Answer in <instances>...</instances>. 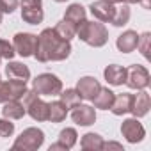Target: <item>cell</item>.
Instances as JSON below:
<instances>
[{"label":"cell","instance_id":"484cf974","mask_svg":"<svg viewBox=\"0 0 151 151\" xmlns=\"http://www.w3.org/2000/svg\"><path fill=\"white\" fill-rule=\"evenodd\" d=\"M59 96H60V101H62L68 109H73L75 105H78V103L82 101V96H80V93H78L77 89H66V91H60Z\"/></svg>","mask_w":151,"mask_h":151},{"label":"cell","instance_id":"4316f807","mask_svg":"<svg viewBox=\"0 0 151 151\" xmlns=\"http://www.w3.org/2000/svg\"><path fill=\"white\" fill-rule=\"evenodd\" d=\"M77 137H78V133H77V130H75V128H64V130H60L57 142L62 144L66 149H71L75 144H77Z\"/></svg>","mask_w":151,"mask_h":151},{"label":"cell","instance_id":"277c9868","mask_svg":"<svg viewBox=\"0 0 151 151\" xmlns=\"http://www.w3.org/2000/svg\"><path fill=\"white\" fill-rule=\"evenodd\" d=\"M45 142V133L39 128H27L20 133V137H16L13 149H23V151H36L43 146Z\"/></svg>","mask_w":151,"mask_h":151},{"label":"cell","instance_id":"ffe728a7","mask_svg":"<svg viewBox=\"0 0 151 151\" xmlns=\"http://www.w3.org/2000/svg\"><path fill=\"white\" fill-rule=\"evenodd\" d=\"M114 98H116V94H114L109 87H101V89L98 91V94H96L91 101H93L94 107L100 109V110H110Z\"/></svg>","mask_w":151,"mask_h":151},{"label":"cell","instance_id":"ba28073f","mask_svg":"<svg viewBox=\"0 0 151 151\" xmlns=\"http://www.w3.org/2000/svg\"><path fill=\"white\" fill-rule=\"evenodd\" d=\"M27 91V84L20 80H6L0 82V103H6L9 100H20Z\"/></svg>","mask_w":151,"mask_h":151},{"label":"cell","instance_id":"f35d334b","mask_svg":"<svg viewBox=\"0 0 151 151\" xmlns=\"http://www.w3.org/2000/svg\"><path fill=\"white\" fill-rule=\"evenodd\" d=\"M0 59H2V57H0Z\"/></svg>","mask_w":151,"mask_h":151},{"label":"cell","instance_id":"52a82bcc","mask_svg":"<svg viewBox=\"0 0 151 151\" xmlns=\"http://www.w3.org/2000/svg\"><path fill=\"white\" fill-rule=\"evenodd\" d=\"M36 43H37V36L30 34V32H18L13 37V46L14 52L22 57H30L34 55L36 50Z\"/></svg>","mask_w":151,"mask_h":151},{"label":"cell","instance_id":"ac0fdd59","mask_svg":"<svg viewBox=\"0 0 151 151\" xmlns=\"http://www.w3.org/2000/svg\"><path fill=\"white\" fill-rule=\"evenodd\" d=\"M132 100H133V94H130V93L116 94V98L112 101V107H110L112 114L114 116H124V114H128L130 109H132Z\"/></svg>","mask_w":151,"mask_h":151},{"label":"cell","instance_id":"7402d4cb","mask_svg":"<svg viewBox=\"0 0 151 151\" xmlns=\"http://www.w3.org/2000/svg\"><path fill=\"white\" fill-rule=\"evenodd\" d=\"M68 116V107L59 100V101H52L48 103V121L52 123H60L64 121Z\"/></svg>","mask_w":151,"mask_h":151},{"label":"cell","instance_id":"e575fe53","mask_svg":"<svg viewBox=\"0 0 151 151\" xmlns=\"http://www.w3.org/2000/svg\"><path fill=\"white\" fill-rule=\"evenodd\" d=\"M123 2H124V4H139L140 0H123Z\"/></svg>","mask_w":151,"mask_h":151},{"label":"cell","instance_id":"cb8c5ba5","mask_svg":"<svg viewBox=\"0 0 151 151\" xmlns=\"http://www.w3.org/2000/svg\"><path fill=\"white\" fill-rule=\"evenodd\" d=\"M53 30L57 32V36L60 37V39H66V41H71L75 36H77V27H75L73 23H69L68 20H60V22H57V25L53 27Z\"/></svg>","mask_w":151,"mask_h":151},{"label":"cell","instance_id":"d590c367","mask_svg":"<svg viewBox=\"0 0 151 151\" xmlns=\"http://www.w3.org/2000/svg\"><path fill=\"white\" fill-rule=\"evenodd\" d=\"M109 2H112V4H121L123 0H109Z\"/></svg>","mask_w":151,"mask_h":151},{"label":"cell","instance_id":"f546056e","mask_svg":"<svg viewBox=\"0 0 151 151\" xmlns=\"http://www.w3.org/2000/svg\"><path fill=\"white\" fill-rule=\"evenodd\" d=\"M14 133V123L11 119H0V137H11Z\"/></svg>","mask_w":151,"mask_h":151},{"label":"cell","instance_id":"4dcf8cb0","mask_svg":"<svg viewBox=\"0 0 151 151\" xmlns=\"http://www.w3.org/2000/svg\"><path fill=\"white\" fill-rule=\"evenodd\" d=\"M18 0H0V11L4 14H13L18 7Z\"/></svg>","mask_w":151,"mask_h":151},{"label":"cell","instance_id":"4fadbf2b","mask_svg":"<svg viewBox=\"0 0 151 151\" xmlns=\"http://www.w3.org/2000/svg\"><path fill=\"white\" fill-rule=\"evenodd\" d=\"M100 89H101V84L94 77H82L77 84V91L80 93L82 100H93Z\"/></svg>","mask_w":151,"mask_h":151},{"label":"cell","instance_id":"d6a6232c","mask_svg":"<svg viewBox=\"0 0 151 151\" xmlns=\"http://www.w3.org/2000/svg\"><path fill=\"white\" fill-rule=\"evenodd\" d=\"M57 149H62V151H66V147H64L62 144H59V142H55V144H52V146H50V151H57Z\"/></svg>","mask_w":151,"mask_h":151},{"label":"cell","instance_id":"1f68e13d","mask_svg":"<svg viewBox=\"0 0 151 151\" xmlns=\"http://www.w3.org/2000/svg\"><path fill=\"white\" fill-rule=\"evenodd\" d=\"M101 149H117V151H123V144H119V142H103Z\"/></svg>","mask_w":151,"mask_h":151},{"label":"cell","instance_id":"8992f818","mask_svg":"<svg viewBox=\"0 0 151 151\" xmlns=\"http://www.w3.org/2000/svg\"><path fill=\"white\" fill-rule=\"evenodd\" d=\"M22 20L29 25H39L45 18L43 0H22Z\"/></svg>","mask_w":151,"mask_h":151},{"label":"cell","instance_id":"7a4b0ae2","mask_svg":"<svg viewBox=\"0 0 151 151\" xmlns=\"http://www.w3.org/2000/svg\"><path fill=\"white\" fill-rule=\"evenodd\" d=\"M77 36H78L80 41H84L86 45L94 46V48H101L109 41V30L101 22H87V20H84L77 27Z\"/></svg>","mask_w":151,"mask_h":151},{"label":"cell","instance_id":"44dd1931","mask_svg":"<svg viewBox=\"0 0 151 151\" xmlns=\"http://www.w3.org/2000/svg\"><path fill=\"white\" fill-rule=\"evenodd\" d=\"M64 20H68L69 23H73L75 27H78L84 20H86V7L80 4H71L66 13H64Z\"/></svg>","mask_w":151,"mask_h":151},{"label":"cell","instance_id":"6da1fadb","mask_svg":"<svg viewBox=\"0 0 151 151\" xmlns=\"http://www.w3.org/2000/svg\"><path fill=\"white\" fill-rule=\"evenodd\" d=\"M71 53V43L66 39H60L53 29H45L37 36L34 57L39 62H50V60H66Z\"/></svg>","mask_w":151,"mask_h":151},{"label":"cell","instance_id":"5bb4252c","mask_svg":"<svg viewBox=\"0 0 151 151\" xmlns=\"http://www.w3.org/2000/svg\"><path fill=\"white\" fill-rule=\"evenodd\" d=\"M6 75L7 78H13V80H20V82H29L30 80V69L22 64V62H14V60H9L7 66H6Z\"/></svg>","mask_w":151,"mask_h":151},{"label":"cell","instance_id":"3957f363","mask_svg":"<svg viewBox=\"0 0 151 151\" xmlns=\"http://www.w3.org/2000/svg\"><path fill=\"white\" fill-rule=\"evenodd\" d=\"M32 89L41 96H59L62 91V82L52 73H41L32 80Z\"/></svg>","mask_w":151,"mask_h":151},{"label":"cell","instance_id":"e0dca14e","mask_svg":"<svg viewBox=\"0 0 151 151\" xmlns=\"http://www.w3.org/2000/svg\"><path fill=\"white\" fill-rule=\"evenodd\" d=\"M27 114L34 119V121H48V103L43 101L41 98H36L34 101H30L27 107H25Z\"/></svg>","mask_w":151,"mask_h":151},{"label":"cell","instance_id":"d6986e66","mask_svg":"<svg viewBox=\"0 0 151 151\" xmlns=\"http://www.w3.org/2000/svg\"><path fill=\"white\" fill-rule=\"evenodd\" d=\"M27 114L23 103L20 100H9L4 103V109H2V116L6 119H11V121H16V119H22L23 116Z\"/></svg>","mask_w":151,"mask_h":151},{"label":"cell","instance_id":"5b68a950","mask_svg":"<svg viewBox=\"0 0 151 151\" xmlns=\"http://www.w3.org/2000/svg\"><path fill=\"white\" fill-rule=\"evenodd\" d=\"M149 80H151L149 78V71L144 66H140V64H133V66H130L126 69V80H124V84L130 89H137V91L146 89L149 86Z\"/></svg>","mask_w":151,"mask_h":151},{"label":"cell","instance_id":"83f0119b","mask_svg":"<svg viewBox=\"0 0 151 151\" xmlns=\"http://www.w3.org/2000/svg\"><path fill=\"white\" fill-rule=\"evenodd\" d=\"M149 46H151V34H149V32L140 34V36H139V41H137V48H139V52H140L146 59H149Z\"/></svg>","mask_w":151,"mask_h":151},{"label":"cell","instance_id":"9a60e30c","mask_svg":"<svg viewBox=\"0 0 151 151\" xmlns=\"http://www.w3.org/2000/svg\"><path fill=\"white\" fill-rule=\"evenodd\" d=\"M103 77L110 86H123L126 80V68L117 66V64H110L103 69Z\"/></svg>","mask_w":151,"mask_h":151},{"label":"cell","instance_id":"f1b7e54d","mask_svg":"<svg viewBox=\"0 0 151 151\" xmlns=\"http://www.w3.org/2000/svg\"><path fill=\"white\" fill-rule=\"evenodd\" d=\"M14 55H16V52H14L13 43H9L7 39H0V57H2V59H7V60H11Z\"/></svg>","mask_w":151,"mask_h":151},{"label":"cell","instance_id":"2e32d148","mask_svg":"<svg viewBox=\"0 0 151 151\" xmlns=\"http://www.w3.org/2000/svg\"><path fill=\"white\" fill-rule=\"evenodd\" d=\"M137 41H139V34L135 30H124L117 41H116V46L121 53H130L137 48Z\"/></svg>","mask_w":151,"mask_h":151},{"label":"cell","instance_id":"30bf717a","mask_svg":"<svg viewBox=\"0 0 151 151\" xmlns=\"http://www.w3.org/2000/svg\"><path fill=\"white\" fill-rule=\"evenodd\" d=\"M89 11L91 14L101 22V23H110L112 22V16L116 13V6L112 2H109V0H96V2H93L89 6Z\"/></svg>","mask_w":151,"mask_h":151},{"label":"cell","instance_id":"836d02e7","mask_svg":"<svg viewBox=\"0 0 151 151\" xmlns=\"http://www.w3.org/2000/svg\"><path fill=\"white\" fill-rule=\"evenodd\" d=\"M139 4H142V7H144V9H149V7H151V2H149V0H140Z\"/></svg>","mask_w":151,"mask_h":151},{"label":"cell","instance_id":"603a6c76","mask_svg":"<svg viewBox=\"0 0 151 151\" xmlns=\"http://www.w3.org/2000/svg\"><path fill=\"white\" fill-rule=\"evenodd\" d=\"M80 147L86 149V151H98L103 147V137L98 135V133H86L82 139H80Z\"/></svg>","mask_w":151,"mask_h":151},{"label":"cell","instance_id":"8fae6325","mask_svg":"<svg viewBox=\"0 0 151 151\" xmlns=\"http://www.w3.org/2000/svg\"><path fill=\"white\" fill-rule=\"evenodd\" d=\"M71 119L75 124H78V126H91L94 124L96 121V110L89 105H75L73 110H71Z\"/></svg>","mask_w":151,"mask_h":151},{"label":"cell","instance_id":"9c48e42d","mask_svg":"<svg viewBox=\"0 0 151 151\" xmlns=\"http://www.w3.org/2000/svg\"><path fill=\"white\" fill-rule=\"evenodd\" d=\"M121 133H123V137H124L130 144H137V142H140V140L146 137V130H144V126L139 123L137 117L124 119L123 124H121Z\"/></svg>","mask_w":151,"mask_h":151},{"label":"cell","instance_id":"74e56055","mask_svg":"<svg viewBox=\"0 0 151 151\" xmlns=\"http://www.w3.org/2000/svg\"><path fill=\"white\" fill-rule=\"evenodd\" d=\"M2 16H4V13H2V11H0V23H2Z\"/></svg>","mask_w":151,"mask_h":151},{"label":"cell","instance_id":"8d00e7d4","mask_svg":"<svg viewBox=\"0 0 151 151\" xmlns=\"http://www.w3.org/2000/svg\"><path fill=\"white\" fill-rule=\"evenodd\" d=\"M53 2H59V4H62V2H66V0H53Z\"/></svg>","mask_w":151,"mask_h":151},{"label":"cell","instance_id":"d4e9b609","mask_svg":"<svg viewBox=\"0 0 151 151\" xmlns=\"http://www.w3.org/2000/svg\"><path fill=\"white\" fill-rule=\"evenodd\" d=\"M130 16H132V13H130V7H128V4H124V2H121V6L119 7H116V13H114V16H112V25L114 27H123V25H126L128 22H130Z\"/></svg>","mask_w":151,"mask_h":151},{"label":"cell","instance_id":"7c38bea8","mask_svg":"<svg viewBox=\"0 0 151 151\" xmlns=\"http://www.w3.org/2000/svg\"><path fill=\"white\" fill-rule=\"evenodd\" d=\"M149 109H151V98L144 89H140L137 94H133L130 112L133 114V117H144L149 112Z\"/></svg>","mask_w":151,"mask_h":151}]
</instances>
